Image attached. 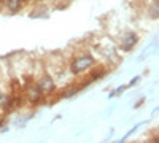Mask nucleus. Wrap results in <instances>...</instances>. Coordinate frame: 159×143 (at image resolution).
I'll use <instances>...</instances> for the list:
<instances>
[{
    "mask_svg": "<svg viewBox=\"0 0 159 143\" xmlns=\"http://www.w3.org/2000/svg\"><path fill=\"white\" fill-rule=\"evenodd\" d=\"M5 5H7V10H8V11L16 13V11H19V8H21V5H22V0H7Z\"/></svg>",
    "mask_w": 159,
    "mask_h": 143,
    "instance_id": "4",
    "label": "nucleus"
},
{
    "mask_svg": "<svg viewBox=\"0 0 159 143\" xmlns=\"http://www.w3.org/2000/svg\"><path fill=\"white\" fill-rule=\"evenodd\" d=\"M42 94H43V91L40 89V87L29 89V100H30V102H38L40 97H42Z\"/></svg>",
    "mask_w": 159,
    "mask_h": 143,
    "instance_id": "5",
    "label": "nucleus"
},
{
    "mask_svg": "<svg viewBox=\"0 0 159 143\" xmlns=\"http://www.w3.org/2000/svg\"><path fill=\"white\" fill-rule=\"evenodd\" d=\"M38 87L43 91H46V92H51V91H54V87H56V84H54V81H52V78L51 76H43L42 80H40V83H38Z\"/></svg>",
    "mask_w": 159,
    "mask_h": 143,
    "instance_id": "3",
    "label": "nucleus"
},
{
    "mask_svg": "<svg viewBox=\"0 0 159 143\" xmlns=\"http://www.w3.org/2000/svg\"><path fill=\"white\" fill-rule=\"evenodd\" d=\"M78 89H80V87H69V89H67V92H64V94H62V97H69V96L76 94V92H78Z\"/></svg>",
    "mask_w": 159,
    "mask_h": 143,
    "instance_id": "7",
    "label": "nucleus"
},
{
    "mask_svg": "<svg viewBox=\"0 0 159 143\" xmlns=\"http://www.w3.org/2000/svg\"><path fill=\"white\" fill-rule=\"evenodd\" d=\"M135 43H137V35H135L134 32H129V34L123 38V40H121V46H123V49H124V51L132 49Z\"/></svg>",
    "mask_w": 159,
    "mask_h": 143,
    "instance_id": "2",
    "label": "nucleus"
},
{
    "mask_svg": "<svg viewBox=\"0 0 159 143\" xmlns=\"http://www.w3.org/2000/svg\"><path fill=\"white\" fill-rule=\"evenodd\" d=\"M105 75V70L102 69V70H97V72H94L91 76H92V80H99V76H103Z\"/></svg>",
    "mask_w": 159,
    "mask_h": 143,
    "instance_id": "9",
    "label": "nucleus"
},
{
    "mask_svg": "<svg viewBox=\"0 0 159 143\" xmlns=\"http://www.w3.org/2000/svg\"><path fill=\"white\" fill-rule=\"evenodd\" d=\"M92 65H94V57H92L91 54H84V56H81L80 59H76V60L72 62L70 72L76 75V73H81V72L91 69Z\"/></svg>",
    "mask_w": 159,
    "mask_h": 143,
    "instance_id": "1",
    "label": "nucleus"
},
{
    "mask_svg": "<svg viewBox=\"0 0 159 143\" xmlns=\"http://www.w3.org/2000/svg\"><path fill=\"white\" fill-rule=\"evenodd\" d=\"M0 2H2V0H0Z\"/></svg>",
    "mask_w": 159,
    "mask_h": 143,
    "instance_id": "10",
    "label": "nucleus"
},
{
    "mask_svg": "<svg viewBox=\"0 0 159 143\" xmlns=\"http://www.w3.org/2000/svg\"><path fill=\"white\" fill-rule=\"evenodd\" d=\"M8 100H10V97L7 94H0V107H5L8 103Z\"/></svg>",
    "mask_w": 159,
    "mask_h": 143,
    "instance_id": "8",
    "label": "nucleus"
},
{
    "mask_svg": "<svg viewBox=\"0 0 159 143\" xmlns=\"http://www.w3.org/2000/svg\"><path fill=\"white\" fill-rule=\"evenodd\" d=\"M148 15H150V18H153V19L159 18V2L151 3V7L148 8Z\"/></svg>",
    "mask_w": 159,
    "mask_h": 143,
    "instance_id": "6",
    "label": "nucleus"
}]
</instances>
